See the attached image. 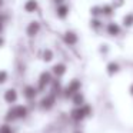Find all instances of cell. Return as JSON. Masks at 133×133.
Masks as SVG:
<instances>
[{
    "instance_id": "cell-1",
    "label": "cell",
    "mask_w": 133,
    "mask_h": 133,
    "mask_svg": "<svg viewBox=\"0 0 133 133\" xmlns=\"http://www.w3.org/2000/svg\"><path fill=\"white\" fill-rule=\"evenodd\" d=\"M92 115V106L90 104H82V106H75L72 109V112H70V117H72L73 122H82L84 120L86 117H89V116Z\"/></svg>"
},
{
    "instance_id": "cell-2",
    "label": "cell",
    "mask_w": 133,
    "mask_h": 133,
    "mask_svg": "<svg viewBox=\"0 0 133 133\" xmlns=\"http://www.w3.org/2000/svg\"><path fill=\"white\" fill-rule=\"evenodd\" d=\"M27 106L23 104H17V106H13L12 109H9L6 115V122H13V120H19V119H24L27 116Z\"/></svg>"
},
{
    "instance_id": "cell-3",
    "label": "cell",
    "mask_w": 133,
    "mask_h": 133,
    "mask_svg": "<svg viewBox=\"0 0 133 133\" xmlns=\"http://www.w3.org/2000/svg\"><path fill=\"white\" fill-rule=\"evenodd\" d=\"M80 87H82V83H80V80H77V79H73V80H70L69 82V84H67L66 87L63 89V97H66V99H70L75 93H77V92H80Z\"/></svg>"
},
{
    "instance_id": "cell-4",
    "label": "cell",
    "mask_w": 133,
    "mask_h": 133,
    "mask_svg": "<svg viewBox=\"0 0 133 133\" xmlns=\"http://www.w3.org/2000/svg\"><path fill=\"white\" fill-rule=\"evenodd\" d=\"M53 80V75L52 72H43L40 76H39V80H37V92H44L47 86H50Z\"/></svg>"
},
{
    "instance_id": "cell-5",
    "label": "cell",
    "mask_w": 133,
    "mask_h": 133,
    "mask_svg": "<svg viewBox=\"0 0 133 133\" xmlns=\"http://www.w3.org/2000/svg\"><path fill=\"white\" fill-rule=\"evenodd\" d=\"M56 104V96L52 95V93H49V95L43 96V99L40 100V107L43 110H50L53 109Z\"/></svg>"
},
{
    "instance_id": "cell-6",
    "label": "cell",
    "mask_w": 133,
    "mask_h": 133,
    "mask_svg": "<svg viewBox=\"0 0 133 133\" xmlns=\"http://www.w3.org/2000/svg\"><path fill=\"white\" fill-rule=\"evenodd\" d=\"M39 32H40V23H39V22H30V23L27 24L26 35L29 36V37H35V36H37Z\"/></svg>"
},
{
    "instance_id": "cell-7",
    "label": "cell",
    "mask_w": 133,
    "mask_h": 133,
    "mask_svg": "<svg viewBox=\"0 0 133 133\" xmlns=\"http://www.w3.org/2000/svg\"><path fill=\"white\" fill-rule=\"evenodd\" d=\"M50 93H52V95H55L56 97H57V96H60L62 93H63V87H62V83H60V80H59L57 77L53 79L52 83H50Z\"/></svg>"
},
{
    "instance_id": "cell-8",
    "label": "cell",
    "mask_w": 133,
    "mask_h": 133,
    "mask_svg": "<svg viewBox=\"0 0 133 133\" xmlns=\"http://www.w3.org/2000/svg\"><path fill=\"white\" fill-rule=\"evenodd\" d=\"M37 89L33 86H24L23 87V96L24 99H27L29 102H33L36 99V96H37Z\"/></svg>"
},
{
    "instance_id": "cell-9",
    "label": "cell",
    "mask_w": 133,
    "mask_h": 133,
    "mask_svg": "<svg viewBox=\"0 0 133 133\" xmlns=\"http://www.w3.org/2000/svg\"><path fill=\"white\" fill-rule=\"evenodd\" d=\"M17 92H16L15 89H9V90H6L4 92V102L6 103H9V104H13V103H16L17 102Z\"/></svg>"
},
{
    "instance_id": "cell-10",
    "label": "cell",
    "mask_w": 133,
    "mask_h": 133,
    "mask_svg": "<svg viewBox=\"0 0 133 133\" xmlns=\"http://www.w3.org/2000/svg\"><path fill=\"white\" fill-rule=\"evenodd\" d=\"M64 73H66V64H63V63H57V64H55V66H53V69H52V75H53V76H56L57 79H60L62 76H64Z\"/></svg>"
},
{
    "instance_id": "cell-11",
    "label": "cell",
    "mask_w": 133,
    "mask_h": 133,
    "mask_svg": "<svg viewBox=\"0 0 133 133\" xmlns=\"http://www.w3.org/2000/svg\"><path fill=\"white\" fill-rule=\"evenodd\" d=\"M63 40H64V43H66V44H69V46H73V44L77 43V35H76L75 32H70V30H69V32L64 33Z\"/></svg>"
},
{
    "instance_id": "cell-12",
    "label": "cell",
    "mask_w": 133,
    "mask_h": 133,
    "mask_svg": "<svg viewBox=\"0 0 133 133\" xmlns=\"http://www.w3.org/2000/svg\"><path fill=\"white\" fill-rule=\"evenodd\" d=\"M37 9H39L37 0H27L24 3V12H27V13H35V12H37Z\"/></svg>"
},
{
    "instance_id": "cell-13",
    "label": "cell",
    "mask_w": 133,
    "mask_h": 133,
    "mask_svg": "<svg viewBox=\"0 0 133 133\" xmlns=\"http://www.w3.org/2000/svg\"><path fill=\"white\" fill-rule=\"evenodd\" d=\"M56 15H57V17L60 19H64L67 15H69V7L66 6V4H57V9H56Z\"/></svg>"
},
{
    "instance_id": "cell-14",
    "label": "cell",
    "mask_w": 133,
    "mask_h": 133,
    "mask_svg": "<svg viewBox=\"0 0 133 133\" xmlns=\"http://www.w3.org/2000/svg\"><path fill=\"white\" fill-rule=\"evenodd\" d=\"M70 99H72V103L75 104V106H82V104H84V96H83V93H80V92L75 93Z\"/></svg>"
},
{
    "instance_id": "cell-15",
    "label": "cell",
    "mask_w": 133,
    "mask_h": 133,
    "mask_svg": "<svg viewBox=\"0 0 133 133\" xmlns=\"http://www.w3.org/2000/svg\"><path fill=\"white\" fill-rule=\"evenodd\" d=\"M119 70H120V66H119L116 62H110L109 64H107V73H109L110 76L116 75V73H119Z\"/></svg>"
},
{
    "instance_id": "cell-16",
    "label": "cell",
    "mask_w": 133,
    "mask_h": 133,
    "mask_svg": "<svg viewBox=\"0 0 133 133\" xmlns=\"http://www.w3.org/2000/svg\"><path fill=\"white\" fill-rule=\"evenodd\" d=\"M42 59H43L44 62H52L53 60V52L50 49H44L43 50V53H42Z\"/></svg>"
},
{
    "instance_id": "cell-17",
    "label": "cell",
    "mask_w": 133,
    "mask_h": 133,
    "mask_svg": "<svg viewBox=\"0 0 133 133\" xmlns=\"http://www.w3.org/2000/svg\"><path fill=\"white\" fill-rule=\"evenodd\" d=\"M0 133H15V132H13V129L9 126V124L4 123V124L0 126Z\"/></svg>"
},
{
    "instance_id": "cell-18",
    "label": "cell",
    "mask_w": 133,
    "mask_h": 133,
    "mask_svg": "<svg viewBox=\"0 0 133 133\" xmlns=\"http://www.w3.org/2000/svg\"><path fill=\"white\" fill-rule=\"evenodd\" d=\"M7 77H9V75H7L6 70H0V84H3L7 82Z\"/></svg>"
},
{
    "instance_id": "cell-19",
    "label": "cell",
    "mask_w": 133,
    "mask_h": 133,
    "mask_svg": "<svg viewBox=\"0 0 133 133\" xmlns=\"http://www.w3.org/2000/svg\"><path fill=\"white\" fill-rule=\"evenodd\" d=\"M6 19L7 17L3 15V13H0V22H2V23H4V22H6Z\"/></svg>"
},
{
    "instance_id": "cell-20",
    "label": "cell",
    "mask_w": 133,
    "mask_h": 133,
    "mask_svg": "<svg viewBox=\"0 0 133 133\" xmlns=\"http://www.w3.org/2000/svg\"><path fill=\"white\" fill-rule=\"evenodd\" d=\"M3 44H4V39H3V37H0V47L3 46Z\"/></svg>"
},
{
    "instance_id": "cell-21",
    "label": "cell",
    "mask_w": 133,
    "mask_h": 133,
    "mask_svg": "<svg viewBox=\"0 0 133 133\" xmlns=\"http://www.w3.org/2000/svg\"><path fill=\"white\" fill-rule=\"evenodd\" d=\"M3 24L4 23H2V22H0V35H2V32H3Z\"/></svg>"
},
{
    "instance_id": "cell-22",
    "label": "cell",
    "mask_w": 133,
    "mask_h": 133,
    "mask_svg": "<svg viewBox=\"0 0 133 133\" xmlns=\"http://www.w3.org/2000/svg\"><path fill=\"white\" fill-rule=\"evenodd\" d=\"M55 3L56 4H62V3H63V0H55Z\"/></svg>"
},
{
    "instance_id": "cell-23",
    "label": "cell",
    "mask_w": 133,
    "mask_h": 133,
    "mask_svg": "<svg viewBox=\"0 0 133 133\" xmlns=\"http://www.w3.org/2000/svg\"><path fill=\"white\" fill-rule=\"evenodd\" d=\"M129 92H130V95L133 96V84H132V86H130V90H129Z\"/></svg>"
},
{
    "instance_id": "cell-24",
    "label": "cell",
    "mask_w": 133,
    "mask_h": 133,
    "mask_svg": "<svg viewBox=\"0 0 133 133\" xmlns=\"http://www.w3.org/2000/svg\"><path fill=\"white\" fill-rule=\"evenodd\" d=\"M3 7V0H0V9Z\"/></svg>"
},
{
    "instance_id": "cell-25",
    "label": "cell",
    "mask_w": 133,
    "mask_h": 133,
    "mask_svg": "<svg viewBox=\"0 0 133 133\" xmlns=\"http://www.w3.org/2000/svg\"><path fill=\"white\" fill-rule=\"evenodd\" d=\"M75 133H83V132H80V130H77V132H75Z\"/></svg>"
}]
</instances>
